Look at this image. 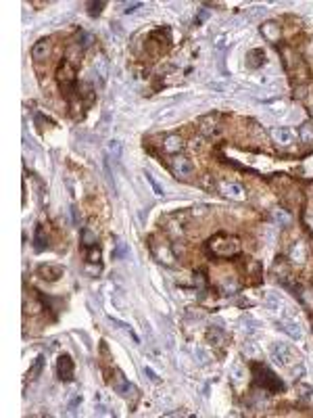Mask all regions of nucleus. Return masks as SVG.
I'll return each instance as SVG.
<instances>
[{
  "label": "nucleus",
  "mask_w": 313,
  "mask_h": 418,
  "mask_svg": "<svg viewBox=\"0 0 313 418\" xmlns=\"http://www.w3.org/2000/svg\"><path fill=\"white\" fill-rule=\"evenodd\" d=\"M270 354H272V360L280 368H290L293 364H297V356H295L293 347H288L286 343H274L272 349H270Z\"/></svg>",
  "instance_id": "1"
},
{
  "label": "nucleus",
  "mask_w": 313,
  "mask_h": 418,
  "mask_svg": "<svg viewBox=\"0 0 313 418\" xmlns=\"http://www.w3.org/2000/svg\"><path fill=\"white\" fill-rule=\"evenodd\" d=\"M255 370H257V383L259 385H263L265 389H270V391H282L284 389V385H282V381H278V377L274 375V372L270 370V368H261V366H255Z\"/></svg>",
  "instance_id": "2"
},
{
  "label": "nucleus",
  "mask_w": 313,
  "mask_h": 418,
  "mask_svg": "<svg viewBox=\"0 0 313 418\" xmlns=\"http://www.w3.org/2000/svg\"><path fill=\"white\" fill-rule=\"evenodd\" d=\"M57 375L61 381H71L73 379V360L69 354H61L57 360Z\"/></svg>",
  "instance_id": "3"
},
{
  "label": "nucleus",
  "mask_w": 313,
  "mask_h": 418,
  "mask_svg": "<svg viewBox=\"0 0 313 418\" xmlns=\"http://www.w3.org/2000/svg\"><path fill=\"white\" fill-rule=\"evenodd\" d=\"M211 247H213L215 255H234L240 249L236 238H223V243H213V240H211Z\"/></svg>",
  "instance_id": "4"
},
{
  "label": "nucleus",
  "mask_w": 313,
  "mask_h": 418,
  "mask_svg": "<svg viewBox=\"0 0 313 418\" xmlns=\"http://www.w3.org/2000/svg\"><path fill=\"white\" fill-rule=\"evenodd\" d=\"M278 326L282 328V331H284L290 339H303V328H301V324H299L297 318H284V320H280Z\"/></svg>",
  "instance_id": "5"
},
{
  "label": "nucleus",
  "mask_w": 313,
  "mask_h": 418,
  "mask_svg": "<svg viewBox=\"0 0 313 418\" xmlns=\"http://www.w3.org/2000/svg\"><path fill=\"white\" fill-rule=\"evenodd\" d=\"M63 268L61 266H57V263H42V266H38V274H40V278H44V280H48V282H55V280H59L61 276H63Z\"/></svg>",
  "instance_id": "6"
},
{
  "label": "nucleus",
  "mask_w": 313,
  "mask_h": 418,
  "mask_svg": "<svg viewBox=\"0 0 313 418\" xmlns=\"http://www.w3.org/2000/svg\"><path fill=\"white\" fill-rule=\"evenodd\" d=\"M171 169H173L175 176L186 178V176H190L194 171V163L188 157H175V159H171Z\"/></svg>",
  "instance_id": "7"
},
{
  "label": "nucleus",
  "mask_w": 313,
  "mask_h": 418,
  "mask_svg": "<svg viewBox=\"0 0 313 418\" xmlns=\"http://www.w3.org/2000/svg\"><path fill=\"white\" fill-rule=\"evenodd\" d=\"M221 192L226 196H230V199H234V201H244V196H247L244 188L240 184H234V182H226L221 186Z\"/></svg>",
  "instance_id": "8"
},
{
  "label": "nucleus",
  "mask_w": 313,
  "mask_h": 418,
  "mask_svg": "<svg viewBox=\"0 0 313 418\" xmlns=\"http://www.w3.org/2000/svg\"><path fill=\"white\" fill-rule=\"evenodd\" d=\"M272 136H274V140H276L278 144H282V146H288V144L295 142V134H293V132H290L288 128H276V130L272 132Z\"/></svg>",
  "instance_id": "9"
},
{
  "label": "nucleus",
  "mask_w": 313,
  "mask_h": 418,
  "mask_svg": "<svg viewBox=\"0 0 313 418\" xmlns=\"http://www.w3.org/2000/svg\"><path fill=\"white\" fill-rule=\"evenodd\" d=\"M263 63H265V53H263V48H253V51H249V55H247V67L259 69Z\"/></svg>",
  "instance_id": "10"
},
{
  "label": "nucleus",
  "mask_w": 313,
  "mask_h": 418,
  "mask_svg": "<svg viewBox=\"0 0 313 418\" xmlns=\"http://www.w3.org/2000/svg\"><path fill=\"white\" fill-rule=\"evenodd\" d=\"M59 82H61V88H65V90H69L71 84L75 82V78H73V69L69 67V63H65L63 67H61V71H59Z\"/></svg>",
  "instance_id": "11"
},
{
  "label": "nucleus",
  "mask_w": 313,
  "mask_h": 418,
  "mask_svg": "<svg viewBox=\"0 0 313 418\" xmlns=\"http://www.w3.org/2000/svg\"><path fill=\"white\" fill-rule=\"evenodd\" d=\"M48 51H50V46H48V40H38L36 44H34V48H32V57L36 59V61H42V59H46L48 57Z\"/></svg>",
  "instance_id": "12"
},
{
  "label": "nucleus",
  "mask_w": 313,
  "mask_h": 418,
  "mask_svg": "<svg viewBox=\"0 0 313 418\" xmlns=\"http://www.w3.org/2000/svg\"><path fill=\"white\" fill-rule=\"evenodd\" d=\"M182 146H184L182 138H180V136H175V134H171V136H167V138L163 140V149H165L167 153H177Z\"/></svg>",
  "instance_id": "13"
},
{
  "label": "nucleus",
  "mask_w": 313,
  "mask_h": 418,
  "mask_svg": "<svg viewBox=\"0 0 313 418\" xmlns=\"http://www.w3.org/2000/svg\"><path fill=\"white\" fill-rule=\"evenodd\" d=\"M261 34L270 42H276L280 38V28L276 23H265V26H261Z\"/></svg>",
  "instance_id": "14"
},
{
  "label": "nucleus",
  "mask_w": 313,
  "mask_h": 418,
  "mask_svg": "<svg viewBox=\"0 0 313 418\" xmlns=\"http://www.w3.org/2000/svg\"><path fill=\"white\" fill-rule=\"evenodd\" d=\"M290 257H293V261H299L303 263L307 259V251H305V245L303 243H295L293 249H290Z\"/></svg>",
  "instance_id": "15"
},
{
  "label": "nucleus",
  "mask_w": 313,
  "mask_h": 418,
  "mask_svg": "<svg viewBox=\"0 0 313 418\" xmlns=\"http://www.w3.org/2000/svg\"><path fill=\"white\" fill-rule=\"evenodd\" d=\"M299 138H301V142H307V144L313 142V124H303V126H301Z\"/></svg>",
  "instance_id": "16"
},
{
  "label": "nucleus",
  "mask_w": 313,
  "mask_h": 418,
  "mask_svg": "<svg viewBox=\"0 0 313 418\" xmlns=\"http://www.w3.org/2000/svg\"><path fill=\"white\" fill-rule=\"evenodd\" d=\"M94 69L98 71L100 78H107V76H109V63H107V57H105V55H98V59L94 61Z\"/></svg>",
  "instance_id": "17"
},
{
  "label": "nucleus",
  "mask_w": 313,
  "mask_h": 418,
  "mask_svg": "<svg viewBox=\"0 0 313 418\" xmlns=\"http://www.w3.org/2000/svg\"><path fill=\"white\" fill-rule=\"evenodd\" d=\"M34 247L36 251H42V249H46V238H44V228L38 226L36 228V236H34Z\"/></svg>",
  "instance_id": "18"
},
{
  "label": "nucleus",
  "mask_w": 313,
  "mask_h": 418,
  "mask_svg": "<svg viewBox=\"0 0 313 418\" xmlns=\"http://www.w3.org/2000/svg\"><path fill=\"white\" fill-rule=\"evenodd\" d=\"M107 149H109V153H111V155H113L115 159H119V157L123 155V144H121L119 140H109Z\"/></svg>",
  "instance_id": "19"
},
{
  "label": "nucleus",
  "mask_w": 313,
  "mask_h": 418,
  "mask_svg": "<svg viewBox=\"0 0 313 418\" xmlns=\"http://www.w3.org/2000/svg\"><path fill=\"white\" fill-rule=\"evenodd\" d=\"M230 375H232V379H234L236 383H240L244 377H247V370H244V368L240 366V362H234V366H232V370H230Z\"/></svg>",
  "instance_id": "20"
},
{
  "label": "nucleus",
  "mask_w": 313,
  "mask_h": 418,
  "mask_svg": "<svg viewBox=\"0 0 313 418\" xmlns=\"http://www.w3.org/2000/svg\"><path fill=\"white\" fill-rule=\"evenodd\" d=\"M82 240H84V247H94V243H96V234H92V230H88V228H84L82 230Z\"/></svg>",
  "instance_id": "21"
},
{
  "label": "nucleus",
  "mask_w": 313,
  "mask_h": 418,
  "mask_svg": "<svg viewBox=\"0 0 313 418\" xmlns=\"http://www.w3.org/2000/svg\"><path fill=\"white\" fill-rule=\"evenodd\" d=\"M113 387H115V391L121 393V395H127V391H129V383L123 379V375H117V383H115Z\"/></svg>",
  "instance_id": "22"
},
{
  "label": "nucleus",
  "mask_w": 313,
  "mask_h": 418,
  "mask_svg": "<svg viewBox=\"0 0 313 418\" xmlns=\"http://www.w3.org/2000/svg\"><path fill=\"white\" fill-rule=\"evenodd\" d=\"M42 366H44V358L42 356H38L36 358V362H34V366L30 368V379H36L40 372H42Z\"/></svg>",
  "instance_id": "23"
},
{
  "label": "nucleus",
  "mask_w": 313,
  "mask_h": 418,
  "mask_svg": "<svg viewBox=\"0 0 313 418\" xmlns=\"http://www.w3.org/2000/svg\"><path fill=\"white\" fill-rule=\"evenodd\" d=\"M144 178L148 180V184L152 186V190H154V194H156V196H163V188H161V184H159V182H156V180L152 178V174H148V171H146V174H144Z\"/></svg>",
  "instance_id": "24"
},
{
  "label": "nucleus",
  "mask_w": 313,
  "mask_h": 418,
  "mask_svg": "<svg viewBox=\"0 0 313 418\" xmlns=\"http://www.w3.org/2000/svg\"><path fill=\"white\" fill-rule=\"evenodd\" d=\"M274 219H276L280 226H288V224H290V215L284 213L282 209H276V211H274Z\"/></svg>",
  "instance_id": "25"
},
{
  "label": "nucleus",
  "mask_w": 313,
  "mask_h": 418,
  "mask_svg": "<svg viewBox=\"0 0 313 418\" xmlns=\"http://www.w3.org/2000/svg\"><path fill=\"white\" fill-rule=\"evenodd\" d=\"M267 305H270V310L278 312L280 307H282V299H280L278 295H270V297H267Z\"/></svg>",
  "instance_id": "26"
},
{
  "label": "nucleus",
  "mask_w": 313,
  "mask_h": 418,
  "mask_svg": "<svg viewBox=\"0 0 313 418\" xmlns=\"http://www.w3.org/2000/svg\"><path fill=\"white\" fill-rule=\"evenodd\" d=\"M144 375L152 381V383H161V379H159V375H156V372L150 368V366H144Z\"/></svg>",
  "instance_id": "27"
},
{
  "label": "nucleus",
  "mask_w": 313,
  "mask_h": 418,
  "mask_svg": "<svg viewBox=\"0 0 313 418\" xmlns=\"http://www.w3.org/2000/svg\"><path fill=\"white\" fill-rule=\"evenodd\" d=\"M194 356H198V358H200V360H198L200 364H207V362H209V354H207V351H205V349H200V347H196V351H194Z\"/></svg>",
  "instance_id": "28"
},
{
  "label": "nucleus",
  "mask_w": 313,
  "mask_h": 418,
  "mask_svg": "<svg viewBox=\"0 0 313 418\" xmlns=\"http://www.w3.org/2000/svg\"><path fill=\"white\" fill-rule=\"evenodd\" d=\"M102 7H105V3H90V15H92V17H94V15H100Z\"/></svg>",
  "instance_id": "29"
},
{
  "label": "nucleus",
  "mask_w": 313,
  "mask_h": 418,
  "mask_svg": "<svg viewBox=\"0 0 313 418\" xmlns=\"http://www.w3.org/2000/svg\"><path fill=\"white\" fill-rule=\"evenodd\" d=\"M98 257H100V251H98V249H92L90 253H88V261H98Z\"/></svg>",
  "instance_id": "30"
},
{
  "label": "nucleus",
  "mask_w": 313,
  "mask_h": 418,
  "mask_svg": "<svg viewBox=\"0 0 313 418\" xmlns=\"http://www.w3.org/2000/svg\"><path fill=\"white\" fill-rule=\"evenodd\" d=\"M138 7H142V3H132V5H127V7H125V13L129 15V13H134V11H136Z\"/></svg>",
  "instance_id": "31"
},
{
  "label": "nucleus",
  "mask_w": 313,
  "mask_h": 418,
  "mask_svg": "<svg viewBox=\"0 0 313 418\" xmlns=\"http://www.w3.org/2000/svg\"><path fill=\"white\" fill-rule=\"evenodd\" d=\"M311 113H313V109H311Z\"/></svg>",
  "instance_id": "32"
}]
</instances>
